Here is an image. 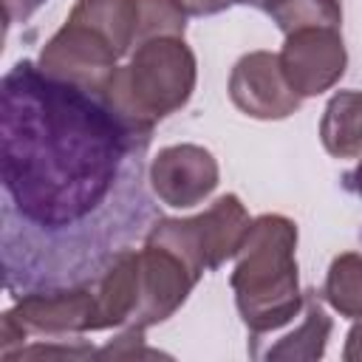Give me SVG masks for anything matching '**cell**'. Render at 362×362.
I'll use <instances>...</instances> for the list:
<instances>
[{"label":"cell","mask_w":362,"mask_h":362,"mask_svg":"<svg viewBox=\"0 0 362 362\" xmlns=\"http://www.w3.org/2000/svg\"><path fill=\"white\" fill-rule=\"evenodd\" d=\"M195 90V54L184 37H153L136 45L124 68H116L102 88L110 105L127 119L156 127L175 113Z\"/></svg>","instance_id":"obj_3"},{"label":"cell","mask_w":362,"mask_h":362,"mask_svg":"<svg viewBox=\"0 0 362 362\" xmlns=\"http://www.w3.org/2000/svg\"><path fill=\"white\" fill-rule=\"evenodd\" d=\"M342 356H345L348 362L362 359V322H359V325H354V328L348 331V345H345Z\"/></svg>","instance_id":"obj_19"},{"label":"cell","mask_w":362,"mask_h":362,"mask_svg":"<svg viewBox=\"0 0 362 362\" xmlns=\"http://www.w3.org/2000/svg\"><path fill=\"white\" fill-rule=\"evenodd\" d=\"M342 187H345V189H351L354 195H359V198H362V161H359V164H356L351 173H345V175H342Z\"/></svg>","instance_id":"obj_20"},{"label":"cell","mask_w":362,"mask_h":362,"mask_svg":"<svg viewBox=\"0 0 362 362\" xmlns=\"http://www.w3.org/2000/svg\"><path fill=\"white\" fill-rule=\"evenodd\" d=\"M45 0H3V11H6V23H25Z\"/></svg>","instance_id":"obj_17"},{"label":"cell","mask_w":362,"mask_h":362,"mask_svg":"<svg viewBox=\"0 0 362 362\" xmlns=\"http://www.w3.org/2000/svg\"><path fill=\"white\" fill-rule=\"evenodd\" d=\"M322 300L348 320H362V252H342L331 260Z\"/></svg>","instance_id":"obj_14"},{"label":"cell","mask_w":362,"mask_h":362,"mask_svg":"<svg viewBox=\"0 0 362 362\" xmlns=\"http://www.w3.org/2000/svg\"><path fill=\"white\" fill-rule=\"evenodd\" d=\"M218 187V161L201 144H170L150 161V189L173 209L195 206Z\"/></svg>","instance_id":"obj_9"},{"label":"cell","mask_w":362,"mask_h":362,"mask_svg":"<svg viewBox=\"0 0 362 362\" xmlns=\"http://www.w3.org/2000/svg\"><path fill=\"white\" fill-rule=\"evenodd\" d=\"M331 337V317L322 308L320 291H303V322L294 334L283 337L277 345H269L255 359H320L325 354V342Z\"/></svg>","instance_id":"obj_11"},{"label":"cell","mask_w":362,"mask_h":362,"mask_svg":"<svg viewBox=\"0 0 362 362\" xmlns=\"http://www.w3.org/2000/svg\"><path fill=\"white\" fill-rule=\"evenodd\" d=\"M252 218L235 192L221 195L195 218H156L147 229V243H158L181 255L195 272H215L238 255Z\"/></svg>","instance_id":"obj_4"},{"label":"cell","mask_w":362,"mask_h":362,"mask_svg":"<svg viewBox=\"0 0 362 362\" xmlns=\"http://www.w3.org/2000/svg\"><path fill=\"white\" fill-rule=\"evenodd\" d=\"M294 249L297 223L286 215L255 218L238 249V266L229 283L252 339L277 331L303 314Z\"/></svg>","instance_id":"obj_2"},{"label":"cell","mask_w":362,"mask_h":362,"mask_svg":"<svg viewBox=\"0 0 362 362\" xmlns=\"http://www.w3.org/2000/svg\"><path fill=\"white\" fill-rule=\"evenodd\" d=\"M187 11L178 0H139L136 45L153 37H184Z\"/></svg>","instance_id":"obj_15"},{"label":"cell","mask_w":362,"mask_h":362,"mask_svg":"<svg viewBox=\"0 0 362 362\" xmlns=\"http://www.w3.org/2000/svg\"><path fill=\"white\" fill-rule=\"evenodd\" d=\"M68 20L99 31L119 51V57H127L136 45L139 0H76Z\"/></svg>","instance_id":"obj_10"},{"label":"cell","mask_w":362,"mask_h":362,"mask_svg":"<svg viewBox=\"0 0 362 362\" xmlns=\"http://www.w3.org/2000/svg\"><path fill=\"white\" fill-rule=\"evenodd\" d=\"M232 3L255 6L266 11L283 34L300 28H339L342 23L339 0H232Z\"/></svg>","instance_id":"obj_13"},{"label":"cell","mask_w":362,"mask_h":362,"mask_svg":"<svg viewBox=\"0 0 362 362\" xmlns=\"http://www.w3.org/2000/svg\"><path fill=\"white\" fill-rule=\"evenodd\" d=\"M280 68L291 85V90L305 99L317 96L328 88H334L345 68H348V54L345 42L339 37V28H300L286 34Z\"/></svg>","instance_id":"obj_7"},{"label":"cell","mask_w":362,"mask_h":362,"mask_svg":"<svg viewBox=\"0 0 362 362\" xmlns=\"http://www.w3.org/2000/svg\"><path fill=\"white\" fill-rule=\"evenodd\" d=\"M153 127L102 90L14 62L0 82V269L6 294L93 283L156 221Z\"/></svg>","instance_id":"obj_1"},{"label":"cell","mask_w":362,"mask_h":362,"mask_svg":"<svg viewBox=\"0 0 362 362\" xmlns=\"http://www.w3.org/2000/svg\"><path fill=\"white\" fill-rule=\"evenodd\" d=\"M96 356H161V351L144 348V331L141 328H127L124 334H119L110 345L99 348Z\"/></svg>","instance_id":"obj_16"},{"label":"cell","mask_w":362,"mask_h":362,"mask_svg":"<svg viewBox=\"0 0 362 362\" xmlns=\"http://www.w3.org/2000/svg\"><path fill=\"white\" fill-rule=\"evenodd\" d=\"M181 8L192 17H209V14H221L223 8L232 6V0H178Z\"/></svg>","instance_id":"obj_18"},{"label":"cell","mask_w":362,"mask_h":362,"mask_svg":"<svg viewBox=\"0 0 362 362\" xmlns=\"http://www.w3.org/2000/svg\"><path fill=\"white\" fill-rule=\"evenodd\" d=\"M320 141L334 158L362 153V90H339L328 99L320 119Z\"/></svg>","instance_id":"obj_12"},{"label":"cell","mask_w":362,"mask_h":362,"mask_svg":"<svg viewBox=\"0 0 362 362\" xmlns=\"http://www.w3.org/2000/svg\"><path fill=\"white\" fill-rule=\"evenodd\" d=\"M136 266H139V300L127 328L144 331L150 325L164 322L184 305V300L201 280V272H195L181 255L147 240L144 249L136 252Z\"/></svg>","instance_id":"obj_5"},{"label":"cell","mask_w":362,"mask_h":362,"mask_svg":"<svg viewBox=\"0 0 362 362\" xmlns=\"http://www.w3.org/2000/svg\"><path fill=\"white\" fill-rule=\"evenodd\" d=\"M119 51L93 28L65 20V25L45 42L37 65L65 82L102 90L110 79V74L119 68Z\"/></svg>","instance_id":"obj_6"},{"label":"cell","mask_w":362,"mask_h":362,"mask_svg":"<svg viewBox=\"0 0 362 362\" xmlns=\"http://www.w3.org/2000/svg\"><path fill=\"white\" fill-rule=\"evenodd\" d=\"M229 99L252 119H286L300 107V96L291 90L280 57L272 51H252L235 62Z\"/></svg>","instance_id":"obj_8"}]
</instances>
